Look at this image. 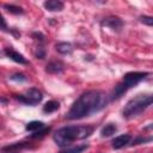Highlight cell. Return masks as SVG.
Masks as SVG:
<instances>
[{
    "instance_id": "277c9868",
    "label": "cell",
    "mask_w": 153,
    "mask_h": 153,
    "mask_svg": "<svg viewBox=\"0 0 153 153\" xmlns=\"http://www.w3.org/2000/svg\"><path fill=\"white\" fill-rule=\"evenodd\" d=\"M148 75V72H129L124 74L122 82L115 86L114 92H112V99L120 98L123 93H126L130 87L135 86L140 81H142L146 76Z\"/></svg>"
},
{
    "instance_id": "ac0fdd59",
    "label": "cell",
    "mask_w": 153,
    "mask_h": 153,
    "mask_svg": "<svg viewBox=\"0 0 153 153\" xmlns=\"http://www.w3.org/2000/svg\"><path fill=\"white\" fill-rule=\"evenodd\" d=\"M140 20H141L143 24L148 25V26H152V25H153V18L149 17V16H141V17H140Z\"/></svg>"
},
{
    "instance_id": "52a82bcc",
    "label": "cell",
    "mask_w": 153,
    "mask_h": 153,
    "mask_svg": "<svg viewBox=\"0 0 153 153\" xmlns=\"http://www.w3.org/2000/svg\"><path fill=\"white\" fill-rule=\"evenodd\" d=\"M43 5H44V8L49 12H59V11H62L65 7V4L59 0H48Z\"/></svg>"
},
{
    "instance_id": "e0dca14e",
    "label": "cell",
    "mask_w": 153,
    "mask_h": 153,
    "mask_svg": "<svg viewBox=\"0 0 153 153\" xmlns=\"http://www.w3.org/2000/svg\"><path fill=\"white\" fill-rule=\"evenodd\" d=\"M86 148H87V146H86V145H82V146H76V147L69 148V149L63 151V152H61V153H82Z\"/></svg>"
},
{
    "instance_id": "7402d4cb",
    "label": "cell",
    "mask_w": 153,
    "mask_h": 153,
    "mask_svg": "<svg viewBox=\"0 0 153 153\" xmlns=\"http://www.w3.org/2000/svg\"><path fill=\"white\" fill-rule=\"evenodd\" d=\"M32 36H33V37H37L36 39H39V41H43V39H44V36H43L41 32H33Z\"/></svg>"
},
{
    "instance_id": "7c38bea8",
    "label": "cell",
    "mask_w": 153,
    "mask_h": 153,
    "mask_svg": "<svg viewBox=\"0 0 153 153\" xmlns=\"http://www.w3.org/2000/svg\"><path fill=\"white\" fill-rule=\"evenodd\" d=\"M55 48H56V50H57L60 54H71L72 50H73L72 45H71L69 43H67V42H60V43L56 44Z\"/></svg>"
},
{
    "instance_id": "2e32d148",
    "label": "cell",
    "mask_w": 153,
    "mask_h": 153,
    "mask_svg": "<svg viewBox=\"0 0 153 153\" xmlns=\"http://www.w3.org/2000/svg\"><path fill=\"white\" fill-rule=\"evenodd\" d=\"M50 131V128L48 127V128H45V127H43V128H41V129H38V130H36V131H33L31 135H30V137H32V139H38V137H43L45 134H48Z\"/></svg>"
},
{
    "instance_id": "9c48e42d",
    "label": "cell",
    "mask_w": 153,
    "mask_h": 153,
    "mask_svg": "<svg viewBox=\"0 0 153 153\" xmlns=\"http://www.w3.org/2000/svg\"><path fill=\"white\" fill-rule=\"evenodd\" d=\"M5 54H6L11 60H13V61L17 62V63H22V65H25V63H26V59H25L22 54H19L18 51H16V50H13V49H6V50H5Z\"/></svg>"
},
{
    "instance_id": "30bf717a",
    "label": "cell",
    "mask_w": 153,
    "mask_h": 153,
    "mask_svg": "<svg viewBox=\"0 0 153 153\" xmlns=\"http://www.w3.org/2000/svg\"><path fill=\"white\" fill-rule=\"evenodd\" d=\"M65 68V65L61 62V61H50L48 65H47V68L45 71L48 73H53V74H56V73H61Z\"/></svg>"
},
{
    "instance_id": "8fae6325",
    "label": "cell",
    "mask_w": 153,
    "mask_h": 153,
    "mask_svg": "<svg viewBox=\"0 0 153 153\" xmlns=\"http://www.w3.org/2000/svg\"><path fill=\"white\" fill-rule=\"evenodd\" d=\"M116 130H117L116 124H114V123H108V124L102 129L100 135H102L103 137H108V136H111L112 134H115Z\"/></svg>"
},
{
    "instance_id": "3957f363",
    "label": "cell",
    "mask_w": 153,
    "mask_h": 153,
    "mask_svg": "<svg viewBox=\"0 0 153 153\" xmlns=\"http://www.w3.org/2000/svg\"><path fill=\"white\" fill-rule=\"evenodd\" d=\"M152 104V96L151 94H137L136 97L131 98L124 106L122 114L126 118H131L140 115Z\"/></svg>"
},
{
    "instance_id": "5bb4252c",
    "label": "cell",
    "mask_w": 153,
    "mask_h": 153,
    "mask_svg": "<svg viewBox=\"0 0 153 153\" xmlns=\"http://www.w3.org/2000/svg\"><path fill=\"white\" fill-rule=\"evenodd\" d=\"M43 127H44L43 122H41V121H31V122H29L26 124L25 129L29 130V131H36V130H38V129H41Z\"/></svg>"
},
{
    "instance_id": "ffe728a7",
    "label": "cell",
    "mask_w": 153,
    "mask_h": 153,
    "mask_svg": "<svg viewBox=\"0 0 153 153\" xmlns=\"http://www.w3.org/2000/svg\"><path fill=\"white\" fill-rule=\"evenodd\" d=\"M10 79H11V80H16V81H25V80H26L25 75H24V74H22V73L13 74V75H11V76H10Z\"/></svg>"
},
{
    "instance_id": "7a4b0ae2",
    "label": "cell",
    "mask_w": 153,
    "mask_h": 153,
    "mask_svg": "<svg viewBox=\"0 0 153 153\" xmlns=\"http://www.w3.org/2000/svg\"><path fill=\"white\" fill-rule=\"evenodd\" d=\"M93 133L92 126H67L55 131L53 139L60 147H66L76 140L88 137Z\"/></svg>"
},
{
    "instance_id": "9a60e30c",
    "label": "cell",
    "mask_w": 153,
    "mask_h": 153,
    "mask_svg": "<svg viewBox=\"0 0 153 153\" xmlns=\"http://www.w3.org/2000/svg\"><path fill=\"white\" fill-rule=\"evenodd\" d=\"M4 7L10 12V13H12V14H22V13H24V11H23V8L22 7H19V6H16V5H8V4H6V5H4Z\"/></svg>"
},
{
    "instance_id": "d6986e66",
    "label": "cell",
    "mask_w": 153,
    "mask_h": 153,
    "mask_svg": "<svg viewBox=\"0 0 153 153\" xmlns=\"http://www.w3.org/2000/svg\"><path fill=\"white\" fill-rule=\"evenodd\" d=\"M35 55H36L37 59H44L45 57V50H44V48L43 47H38L36 49V51H35Z\"/></svg>"
},
{
    "instance_id": "6da1fadb",
    "label": "cell",
    "mask_w": 153,
    "mask_h": 153,
    "mask_svg": "<svg viewBox=\"0 0 153 153\" xmlns=\"http://www.w3.org/2000/svg\"><path fill=\"white\" fill-rule=\"evenodd\" d=\"M106 105V96L102 91H87L84 92L71 106L67 118L69 120H80L86 116H90L93 112L102 110Z\"/></svg>"
},
{
    "instance_id": "44dd1931",
    "label": "cell",
    "mask_w": 153,
    "mask_h": 153,
    "mask_svg": "<svg viewBox=\"0 0 153 153\" xmlns=\"http://www.w3.org/2000/svg\"><path fill=\"white\" fill-rule=\"evenodd\" d=\"M0 30H2V31H8V26H7V24H6V20H5V18H4V16L0 13Z\"/></svg>"
},
{
    "instance_id": "8992f818",
    "label": "cell",
    "mask_w": 153,
    "mask_h": 153,
    "mask_svg": "<svg viewBox=\"0 0 153 153\" xmlns=\"http://www.w3.org/2000/svg\"><path fill=\"white\" fill-rule=\"evenodd\" d=\"M102 25L108 26L114 31H121V29L123 26V22L117 17H109L102 22Z\"/></svg>"
},
{
    "instance_id": "4fadbf2b",
    "label": "cell",
    "mask_w": 153,
    "mask_h": 153,
    "mask_svg": "<svg viewBox=\"0 0 153 153\" xmlns=\"http://www.w3.org/2000/svg\"><path fill=\"white\" fill-rule=\"evenodd\" d=\"M59 108H60L59 102H56V100H49V102H47V103L44 104V106H43V111H44L45 114H50V112L56 111Z\"/></svg>"
},
{
    "instance_id": "5b68a950",
    "label": "cell",
    "mask_w": 153,
    "mask_h": 153,
    "mask_svg": "<svg viewBox=\"0 0 153 153\" xmlns=\"http://www.w3.org/2000/svg\"><path fill=\"white\" fill-rule=\"evenodd\" d=\"M16 98H17L18 100H20V102L27 104V105H36V104H38V103L42 100L43 94H42V92H41L38 88L32 87V88L27 90V91H26L25 93H23V94H17Z\"/></svg>"
},
{
    "instance_id": "ba28073f",
    "label": "cell",
    "mask_w": 153,
    "mask_h": 153,
    "mask_svg": "<svg viewBox=\"0 0 153 153\" xmlns=\"http://www.w3.org/2000/svg\"><path fill=\"white\" fill-rule=\"evenodd\" d=\"M130 135L129 134H123V135H118V136H116L114 140H112V147L115 148V149H120V148H122V147H124L127 143H129V141H130Z\"/></svg>"
}]
</instances>
